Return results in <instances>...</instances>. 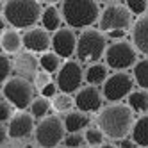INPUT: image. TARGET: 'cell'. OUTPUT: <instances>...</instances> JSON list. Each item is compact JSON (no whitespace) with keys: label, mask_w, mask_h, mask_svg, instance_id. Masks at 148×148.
<instances>
[{"label":"cell","mask_w":148,"mask_h":148,"mask_svg":"<svg viewBox=\"0 0 148 148\" xmlns=\"http://www.w3.org/2000/svg\"><path fill=\"white\" fill-rule=\"evenodd\" d=\"M97 125L103 136L109 139H125L132 132L134 112L125 103H112L103 107L97 116Z\"/></svg>","instance_id":"1"},{"label":"cell","mask_w":148,"mask_h":148,"mask_svg":"<svg viewBox=\"0 0 148 148\" xmlns=\"http://www.w3.org/2000/svg\"><path fill=\"white\" fill-rule=\"evenodd\" d=\"M61 11L71 29H88L100 20L98 4L91 0H64Z\"/></svg>","instance_id":"2"},{"label":"cell","mask_w":148,"mask_h":148,"mask_svg":"<svg viewBox=\"0 0 148 148\" xmlns=\"http://www.w3.org/2000/svg\"><path fill=\"white\" fill-rule=\"evenodd\" d=\"M41 5L34 0H9L4 4V18L16 29H32L41 20Z\"/></svg>","instance_id":"3"},{"label":"cell","mask_w":148,"mask_h":148,"mask_svg":"<svg viewBox=\"0 0 148 148\" xmlns=\"http://www.w3.org/2000/svg\"><path fill=\"white\" fill-rule=\"evenodd\" d=\"M105 36L97 29H86L77 39V57L82 62L97 64V61L105 56Z\"/></svg>","instance_id":"4"},{"label":"cell","mask_w":148,"mask_h":148,"mask_svg":"<svg viewBox=\"0 0 148 148\" xmlns=\"http://www.w3.org/2000/svg\"><path fill=\"white\" fill-rule=\"evenodd\" d=\"M137 54L132 43L129 41H114L105 50V64L116 71H125L127 68L136 66Z\"/></svg>","instance_id":"5"},{"label":"cell","mask_w":148,"mask_h":148,"mask_svg":"<svg viewBox=\"0 0 148 148\" xmlns=\"http://www.w3.org/2000/svg\"><path fill=\"white\" fill-rule=\"evenodd\" d=\"M4 97L7 98L9 103H13L18 111H23L30 107V103L34 102V86L25 79L13 77L5 82L2 88Z\"/></svg>","instance_id":"6"},{"label":"cell","mask_w":148,"mask_h":148,"mask_svg":"<svg viewBox=\"0 0 148 148\" xmlns=\"http://www.w3.org/2000/svg\"><path fill=\"white\" fill-rule=\"evenodd\" d=\"M64 136V125L56 116L43 118L36 127V141L41 148H57Z\"/></svg>","instance_id":"7"},{"label":"cell","mask_w":148,"mask_h":148,"mask_svg":"<svg viewBox=\"0 0 148 148\" xmlns=\"http://www.w3.org/2000/svg\"><path fill=\"white\" fill-rule=\"evenodd\" d=\"M100 32L105 30V32H112V30H127L132 25V14L129 13V9L125 5H118L112 4L107 5L100 13Z\"/></svg>","instance_id":"8"},{"label":"cell","mask_w":148,"mask_h":148,"mask_svg":"<svg viewBox=\"0 0 148 148\" xmlns=\"http://www.w3.org/2000/svg\"><path fill=\"white\" fill-rule=\"evenodd\" d=\"M134 88V79L125 71H116L107 77L102 88V97L109 102H120L123 98H129Z\"/></svg>","instance_id":"9"},{"label":"cell","mask_w":148,"mask_h":148,"mask_svg":"<svg viewBox=\"0 0 148 148\" xmlns=\"http://www.w3.org/2000/svg\"><path fill=\"white\" fill-rule=\"evenodd\" d=\"M82 82H84V71L77 61L64 62L56 75L57 89H61V93H66V95L77 93V89H80L82 86Z\"/></svg>","instance_id":"10"},{"label":"cell","mask_w":148,"mask_h":148,"mask_svg":"<svg viewBox=\"0 0 148 148\" xmlns=\"http://www.w3.org/2000/svg\"><path fill=\"white\" fill-rule=\"evenodd\" d=\"M52 48L54 54L61 57H71L77 52V36L71 29H59L57 32L52 36Z\"/></svg>","instance_id":"11"},{"label":"cell","mask_w":148,"mask_h":148,"mask_svg":"<svg viewBox=\"0 0 148 148\" xmlns=\"http://www.w3.org/2000/svg\"><path fill=\"white\" fill-rule=\"evenodd\" d=\"M22 43L30 54H32V52L34 54L36 52L47 54V50L52 47V38L43 27H32L22 36Z\"/></svg>","instance_id":"12"},{"label":"cell","mask_w":148,"mask_h":148,"mask_svg":"<svg viewBox=\"0 0 148 148\" xmlns=\"http://www.w3.org/2000/svg\"><path fill=\"white\" fill-rule=\"evenodd\" d=\"M102 93L93 88V86H88V88H80L75 95V98H73V102H75L79 112H95V111H102Z\"/></svg>","instance_id":"13"},{"label":"cell","mask_w":148,"mask_h":148,"mask_svg":"<svg viewBox=\"0 0 148 148\" xmlns=\"http://www.w3.org/2000/svg\"><path fill=\"white\" fill-rule=\"evenodd\" d=\"M34 130V118L29 112H16L7 125V136L13 139H23L29 137Z\"/></svg>","instance_id":"14"},{"label":"cell","mask_w":148,"mask_h":148,"mask_svg":"<svg viewBox=\"0 0 148 148\" xmlns=\"http://www.w3.org/2000/svg\"><path fill=\"white\" fill-rule=\"evenodd\" d=\"M38 66H39V59L34 57V54L30 52H25V54H20L14 62H13V70L20 79H34L38 73Z\"/></svg>","instance_id":"15"},{"label":"cell","mask_w":148,"mask_h":148,"mask_svg":"<svg viewBox=\"0 0 148 148\" xmlns=\"http://www.w3.org/2000/svg\"><path fill=\"white\" fill-rule=\"evenodd\" d=\"M132 39H134V47L141 54H145L148 59V14H145L143 18H139L134 23Z\"/></svg>","instance_id":"16"},{"label":"cell","mask_w":148,"mask_h":148,"mask_svg":"<svg viewBox=\"0 0 148 148\" xmlns=\"http://www.w3.org/2000/svg\"><path fill=\"white\" fill-rule=\"evenodd\" d=\"M62 125H64V130L68 134H79L82 129H86V127L89 125V118L84 112H68L64 121H62Z\"/></svg>","instance_id":"17"},{"label":"cell","mask_w":148,"mask_h":148,"mask_svg":"<svg viewBox=\"0 0 148 148\" xmlns=\"http://www.w3.org/2000/svg\"><path fill=\"white\" fill-rule=\"evenodd\" d=\"M130 136L137 146L148 148V114L141 116V118H137V121H134Z\"/></svg>","instance_id":"18"},{"label":"cell","mask_w":148,"mask_h":148,"mask_svg":"<svg viewBox=\"0 0 148 148\" xmlns=\"http://www.w3.org/2000/svg\"><path fill=\"white\" fill-rule=\"evenodd\" d=\"M41 23H43V29L47 32H57L61 27V13L56 5H48L47 9H43L41 13Z\"/></svg>","instance_id":"19"},{"label":"cell","mask_w":148,"mask_h":148,"mask_svg":"<svg viewBox=\"0 0 148 148\" xmlns=\"http://www.w3.org/2000/svg\"><path fill=\"white\" fill-rule=\"evenodd\" d=\"M107 68H105L103 64H100V62H97V64H89V68L84 71V80H86L89 86H98V84H103L105 80H107Z\"/></svg>","instance_id":"20"},{"label":"cell","mask_w":148,"mask_h":148,"mask_svg":"<svg viewBox=\"0 0 148 148\" xmlns=\"http://www.w3.org/2000/svg\"><path fill=\"white\" fill-rule=\"evenodd\" d=\"M127 105L130 107L132 112H148V91L145 89L132 91L127 98Z\"/></svg>","instance_id":"21"},{"label":"cell","mask_w":148,"mask_h":148,"mask_svg":"<svg viewBox=\"0 0 148 148\" xmlns=\"http://www.w3.org/2000/svg\"><path fill=\"white\" fill-rule=\"evenodd\" d=\"M0 47L4 48L5 54H16V52L23 47L22 43V38L16 30H5L0 38Z\"/></svg>","instance_id":"22"},{"label":"cell","mask_w":148,"mask_h":148,"mask_svg":"<svg viewBox=\"0 0 148 148\" xmlns=\"http://www.w3.org/2000/svg\"><path fill=\"white\" fill-rule=\"evenodd\" d=\"M134 82L141 89H148V59L137 61L134 66Z\"/></svg>","instance_id":"23"},{"label":"cell","mask_w":148,"mask_h":148,"mask_svg":"<svg viewBox=\"0 0 148 148\" xmlns=\"http://www.w3.org/2000/svg\"><path fill=\"white\" fill-rule=\"evenodd\" d=\"M39 68L45 73H56L61 68V61L54 52H47V54H41L39 57Z\"/></svg>","instance_id":"24"},{"label":"cell","mask_w":148,"mask_h":148,"mask_svg":"<svg viewBox=\"0 0 148 148\" xmlns=\"http://www.w3.org/2000/svg\"><path fill=\"white\" fill-rule=\"evenodd\" d=\"M73 105H75V102H73V98L66 93H57L56 97L52 98V107L57 112H68Z\"/></svg>","instance_id":"25"},{"label":"cell","mask_w":148,"mask_h":148,"mask_svg":"<svg viewBox=\"0 0 148 148\" xmlns=\"http://www.w3.org/2000/svg\"><path fill=\"white\" fill-rule=\"evenodd\" d=\"M48 109H50V102L47 98H34V102L30 103V114L32 118H45L48 114Z\"/></svg>","instance_id":"26"},{"label":"cell","mask_w":148,"mask_h":148,"mask_svg":"<svg viewBox=\"0 0 148 148\" xmlns=\"http://www.w3.org/2000/svg\"><path fill=\"white\" fill-rule=\"evenodd\" d=\"M84 141H86L89 146H102L103 145V134L100 132V129H88L86 134H84Z\"/></svg>","instance_id":"27"},{"label":"cell","mask_w":148,"mask_h":148,"mask_svg":"<svg viewBox=\"0 0 148 148\" xmlns=\"http://www.w3.org/2000/svg\"><path fill=\"white\" fill-rule=\"evenodd\" d=\"M127 9H129L130 14H143L145 16V11L148 9V2L146 0H127L125 2Z\"/></svg>","instance_id":"28"},{"label":"cell","mask_w":148,"mask_h":148,"mask_svg":"<svg viewBox=\"0 0 148 148\" xmlns=\"http://www.w3.org/2000/svg\"><path fill=\"white\" fill-rule=\"evenodd\" d=\"M11 70H13L11 59L5 56H0V84L7 82V77L11 75Z\"/></svg>","instance_id":"29"},{"label":"cell","mask_w":148,"mask_h":148,"mask_svg":"<svg viewBox=\"0 0 148 148\" xmlns=\"http://www.w3.org/2000/svg\"><path fill=\"white\" fill-rule=\"evenodd\" d=\"M84 137L80 134H68L64 137V146L66 148H82Z\"/></svg>","instance_id":"30"},{"label":"cell","mask_w":148,"mask_h":148,"mask_svg":"<svg viewBox=\"0 0 148 148\" xmlns=\"http://www.w3.org/2000/svg\"><path fill=\"white\" fill-rule=\"evenodd\" d=\"M47 84H50V75L48 73H45V71H39V73H36V77H34V86L41 91Z\"/></svg>","instance_id":"31"},{"label":"cell","mask_w":148,"mask_h":148,"mask_svg":"<svg viewBox=\"0 0 148 148\" xmlns=\"http://www.w3.org/2000/svg\"><path fill=\"white\" fill-rule=\"evenodd\" d=\"M13 118V112H11V105L5 103V102H0V125L4 121H9Z\"/></svg>","instance_id":"32"},{"label":"cell","mask_w":148,"mask_h":148,"mask_svg":"<svg viewBox=\"0 0 148 148\" xmlns=\"http://www.w3.org/2000/svg\"><path fill=\"white\" fill-rule=\"evenodd\" d=\"M41 95H43V98H54L56 95H57V86H56V82H50L47 84V86L41 89Z\"/></svg>","instance_id":"33"},{"label":"cell","mask_w":148,"mask_h":148,"mask_svg":"<svg viewBox=\"0 0 148 148\" xmlns=\"http://www.w3.org/2000/svg\"><path fill=\"white\" fill-rule=\"evenodd\" d=\"M120 148H134L136 146V143L132 141V137H130V139H127V137H125V139H120V145H118Z\"/></svg>","instance_id":"34"},{"label":"cell","mask_w":148,"mask_h":148,"mask_svg":"<svg viewBox=\"0 0 148 148\" xmlns=\"http://www.w3.org/2000/svg\"><path fill=\"white\" fill-rule=\"evenodd\" d=\"M123 36H125V30H112V32H109V38H112V39H120L121 41Z\"/></svg>","instance_id":"35"},{"label":"cell","mask_w":148,"mask_h":148,"mask_svg":"<svg viewBox=\"0 0 148 148\" xmlns=\"http://www.w3.org/2000/svg\"><path fill=\"white\" fill-rule=\"evenodd\" d=\"M5 137H7V129H5L4 125H0V143H4Z\"/></svg>","instance_id":"36"},{"label":"cell","mask_w":148,"mask_h":148,"mask_svg":"<svg viewBox=\"0 0 148 148\" xmlns=\"http://www.w3.org/2000/svg\"><path fill=\"white\" fill-rule=\"evenodd\" d=\"M4 29H5V18L0 14V30H4Z\"/></svg>","instance_id":"37"},{"label":"cell","mask_w":148,"mask_h":148,"mask_svg":"<svg viewBox=\"0 0 148 148\" xmlns=\"http://www.w3.org/2000/svg\"><path fill=\"white\" fill-rule=\"evenodd\" d=\"M100 148H116V146H114V145H102Z\"/></svg>","instance_id":"38"},{"label":"cell","mask_w":148,"mask_h":148,"mask_svg":"<svg viewBox=\"0 0 148 148\" xmlns=\"http://www.w3.org/2000/svg\"><path fill=\"white\" fill-rule=\"evenodd\" d=\"M2 97H4V93H2V89H0V102H2Z\"/></svg>","instance_id":"39"},{"label":"cell","mask_w":148,"mask_h":148,"mask_svg":"<svg viewBox=\"0 0 148 148\" xmlns=\"http://www.w3.org/2000/svg\"><path fill=\"white\" fill-rule=\"evenodd\" d=\"M57 148H66V146H57Z\"/></svg>","instance_id":"40"},{"label":"cell","mask_w":148,"mask_h":148,"mask_svg":"<svg viewBox=\"0 0 148 148\" xmlns=\"http://www.w3.org/2000/svg\"><path fill=\"white\" fill-rule=\"evenodd\" d=\"M82 148H86V146H82Z\"/></svg>","instance_id":"41"}]
</instances>
